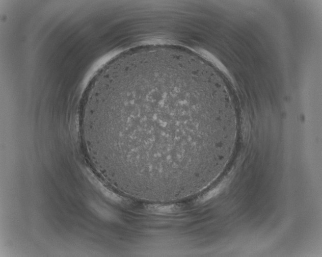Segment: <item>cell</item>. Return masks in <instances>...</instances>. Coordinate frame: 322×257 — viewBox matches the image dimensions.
<instances>
[{"label": "cell", "instance_id": "obj_1", "mask_svg": "<svg viewBox=\"0 0 322 257\" xmlns=\"http://www.w3.org/2000/svg\"><path fill=\"white\" fill-rule=\"evenodd\" d=\"M226 90L183 58L154 55L122 60L93 85L81 133L118 155L121 173L169 186L206 177L234 148L240 132Z\"/></svg>", "mask_w": 322, "mask_h": 257}]
</instances>
